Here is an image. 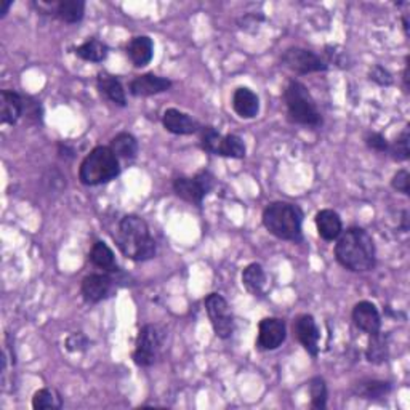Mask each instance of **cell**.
<instances>
[{"mask_svg": "<svg viewBox=\"0 0 410 410\" xmlns=\"http://www.w3.org/2000/svg\"><path fill=\"white\" fill-rule=\"evenodd\" d=\"M335 258L353 273L372 271L377 263L375 242L365 229L348 228L336 239Z\"/></svg>", "mask_w": 410, "mask_h": 410, "instance_id": "6da1fadb", "label": "cell"}, {"mask_svg": "<svg viewBox=\"0 0 410 410\" xmlns=\"http://www.w3.org/2000/svg\"><path fill=\"white\" fill-rule=\"evenodd\" d=\"M114 239L120 252L130 260L146 261L156 255V241L142 217L127 215L122 218Z\"/></svg>", "mask_w": 410, "mask_h": 410, "instance_id": "7a4b0ae2", "label": "cell"}, {"mask_svg": "<svg viewBox=\"0 0 410 410\" xmlns=\"http://www.w3.org/2000/svg\"><path fill=\"white\" fill-rule=\"evenodd\" d=\"M303 212L290 202H273L263 212V224L273 236L283 241L302 242Z\"/></svg>", "mask_w": 410, "mask_h": 410, "instance_id": "3957f363", "label": "cell"}, {"mask_svg": "<svg viewBox=\"0 0 410 410\" xmlns=\"http://www.w3.org/2000/svg\"><path fill=\"white\" fill-rule=\"evenodd\" d=\"M120 173L119 157L108 146H98L79 167V180L85 186H98L114 180Z\"/></svg>", "mask_w": 410, "mask_h": 410, "instance_id": "277c9868", "label": "cell"}, {"mask_svg": "<svg viewBox=\"0 0 410 410\" xmlns=\"http://www.w3.org/2000/svg\"><path fill=\"white\" fill-rule=\"evenodd\" d=\"M284 101L289 119L304 127L322 125V115L317 109L313 95L302 82L290 81L284 91Z\"/></svg>", "mask_w": 410, "mask_h": 410, "instance_id": "5b68a950", "label": "cell"}, {"mask_svg": "<svg viewBox=\"0 0 410 410\" xmlns=\"http://www.w3.org/2000/svg\"><path fill=\"white\" fill-rule=\"evenodd\" d=\"M215 186V178L209 170H202L193 178L189 176H178L173 181V191L183 200L191 202L194 205H200L202 200Z\"/></svg>", "mask_w": 410, "mask_h": 410, "instance_id": "8992f818", "label": "cell"}, {"mask_svg": "<svg viewBox=\"0 0 410 410\" xmlns=\"http://www.w3.org/2000/svg\"><path fill=\"white\" fill-rule=\"evenodd\" d=\"M204 303L213 332L222 340L229 338L234 332V317H232L228 302L220 293H210V295H207Z\"/></svg>", "mask_w": 410, "mask_h": 410, "instance_id": "52a82bcc", "label": "cell"}, {"mask_svg": "<svg viewBox=\"0 0 410 410\" xmlns=\"http://www.w3.org/2000/svg\"><path fill=\"white\" fill-rule=\"evenodd\" d=\"M162 348V332L159 327L148 324L144 326L137 336V343H135L133 360L135 364L142 367H149L156 363V359L161 353Z\"/></svg>", "mask_w": 410, "mask_h": 410, "instance_id": "ba28073f", "label": "cell"}, {"mask_svg": "<svg viewBox=\"0 0 410 410\" xmlns=\"http://www.w3.org/2000/svg\"><path fill=\"white\" fill-rule=\"evenodd\" d=\"M283 64L297 74H311L327 69L326 59L302 47H290L283 53Z\"/></svg>", "mask_w": 410, "mask_h": 410, "instance_id": "9c48e42d", "label": "cell"}, {"mask_svg": "<svg viewBox=\"0 0 410 410\" xmlns=\"http://www.w3.org/2000/svg\"><path fill=\"white\" fill-rule=\"evenodd\" d=\"M285 336L287 329L283 319H279V317H265V319L260 322L256 346L265 351L278 350L285 341Z\"/></svg>", "mask_w": 410, "mask_h": 410, "instance_id": "30bf717a", "label": "cell"}, {"mask_svg": "<svg viewBox=\"0 0 410 410\" xmlns=\"http://www.w3.org/2000/svg\"><path fill=\"white\" fill-rule=\"evenodd\" d=\"M293 334H295L297 340L303 345V348L308 351L311 356L316 358L319 353V338L321 332L319 327L311 314L298 316L295 322H293Z\"/></svg>", "mask_w": 410, "mask_h": 410, "instance_id": "8fae6325", "label": "cell"}, {"mask_svg": "<svg viewBox=\"0 0 410 410\" xmlns=\"http://www.w3.org/2000/svg\"><path fill=\"white\" fill-rule=\"evenodd\" d=\"M353 321L365 334H377L382 329V317L377 306L370 302H359L353 308Z\"/></svg>", "mask_w": 410, "mask_h": 410, "instance_id": "7c38bea8", "label": "cell"}, {"mask_svg": "<svg viewBox=\"0 0 410 410\" xmlns=\"http://www.w3.org/2000/svg\"><path fill=\"white\" fill-rule=\"evenodd\" d=\"M162 124L165 130L175 135H194L200 130L199 122L193 119L186 113H181L178 109H167L162 115Z\"/></svg>", "mask_w": 410, "mask_h": 410, "instance_id": "4fadbf2b", "label": "cell"}, {"mask_svg": "<svg viewBox=\"0 0 410 410\" xmlns=\"http://www.w3.org/2000/svg\"><path fill=\"white\" fill-rule=\"evenodd\" d=\"M111 279L108 274H90V276L84 278L81 292L85 302L89 303H100L105 300L109 292H111Z\"/></svg>", "mask_w": 410, "mask_h": 410, "instance_id": "5bb4252c", "label": "cell"}, {"mask_svg": "<svg viewBox=\"0 0 410 410\" xmlns=\"http://www.w3.org/2000/svg\"><path fill=\"white\" fill-rule=\"evenodd\" d=\"M172 87V81L156 74H143L135 77L130 82V93L133 96H151L167 91Z\"/></svg>", "mask_w": 410, "mask_h": 410, "instance_id": "9a60e30c", "label": "cell"}, {"mask_svg": "<svg viewBox=\"0 0 410 410\" xmlns=\"http://www.w3.org/2000/svg\"><path fill=\"white\" fill-rule=\"evenodd\" d=\"M232 109L242 119H254L260 113V100L250 89L241 87L232 95Z\"/></svg>", "mask_w": 410, "mask_h": 410, "instance_id": "2e32d148", "label": "cell"}, {"mask_svg": "<svg viewBox=\"0 0 410 410\" xmlns=\"http://www.w3.org/2000/svg\"><path fill=\"white\" fill-rule=\"evenodd\" d=\"M2 103H0V120L2 124L13 125L24 113V98L13 90H2Z\"/></svg>", "mask_w": 410, "mask_h": 410, "instance_id": "e0dca14e", "label": "cell"}, {"mask_svg": "<svg viewBox=\"0 0 410 410\" xmlns=\"http://www.w3.org/2000/svg\"><path fill=\"white\" fill-rule=\"evenodd\" d=\"M316 226L319 236L327 242L336 241L341 234V231H343V223H341L340 215L330 209H324L317 213Z\"/></svg>", "mask_w": 410, "mask_h": 410, "instance_id": "ac0fdd59", "label": "cell"}, {"mask_svg": "<svg viewBox=\"0 0 410 410\" xmlns=\"http://www.w3.org/2000/svg\"><path fill=\"white\" fill-rule=\"evenodd\" d=\"M127 53L135 66L143 67L152 59L154 44H152L148 35H138V38H133L130 40V44L127 47Z\"/></svg>", "mask_w": 410, "mask_h": 410, "instance_id": "d6986e66", "label": "cell"}, {"mask_svg": "<svg viewBox=\"0 0 410 410\" xmlns=\"http://www.w3.org/2000/svg\"><path fill=\"white\" fill-rule=\"evenodd\" d=\"M98 89H100L101 95H105L109 101L114 103V105L122 106V108L127 105L125 90L115 76L106 74V72H103V74L98 76Z\"/></svg>", "mask_w": 410, "mask_h": 410, "instance_id": "ffe728a7", "label": "cell"}, {"mask_svg": "<svg viewBox=\"0 0 410 410\" xmlns=\"http://www.w3.org/2000/svg\"><path fill=\"white\" fill-rule=\"evenodd\" d=\"M85 15V2L82 0H61L55 4V16L59 18L63 23L76 24Z\"/></svg>", "mask_w": 410, "mask_h": 410, "instance_id": "44dd1931", "label": "cell"}, {"mask_svg": "<svg viewBox=\"0 0 410 410\" xmlns=\"http://www.w3.org/2000/svg\"><path fill=\"white\" fill-rule=\"evenodd\" d=\"M90 261L93 263L96 268L103 269V271H118V263H115L114 252L105 242L93 244V247L90 250Z\"/></svg>", "mask_w": 410, "mask_h": 410, "instance_id": "7402d4cb", "label": "cell"}, {"mask_svg": "<svg viewBox=\"0 0 410 410\" xmlns=\"http://www.w3.org/2000/svg\"><path fill=\"white\" fill-rule=\"evenodd\" d=\"M242 284L246 285V289L254 293V295H261L263 289L266 285V274L265 269L258 263H252L249 265L242 273Z\"/></svg>", "mask_w": 410, "mask_h": 410, "instance_id": "603a6c76", "label": "cell"}, {"mask_svg": "<svg viewBox=\"0 0 410 410\" xmlns=\"http://www.w3.org/2000/svg\"><path fill=\"white\" fill-rule=\"evenodd\" d=\"M109 148L113 149V152L118 157L122 159H135L138 152V142L133 135L122 132L111 139V146Z\"/></svg>", "mask_w": 410, "mask_h": 410, "instance_id": "cb8c5ba5", "label": "cell"}, {"mask_svg": "<svg viewBox=\"0 0 410 410\" xmlns=\"http://www.w3.org/2000/svg\"><path fill=\"white\" fill-rule=\"evenodd\" d=\"M365 358L372 364H383L388 358V340L382 332L372 334L367 346Z\"/></svg>", "mask_w": 410, "mask_h": 410, "instance_id": "d4e9b609", "label": "cell"}, {"mask_svg": "<svg viewBox=\"0 0 410 410\" xmlns=\"http://www.w3.org/2000/svg\"><path fill=\"white\" fill-rule=\"evenodd\" d=\"M391 391V383L383 380H363L354 387V393L364 399H380Z\"/></svg>", "mask_w": 410, "mask_h": 410, "instance_id": "484cf974", "label": "cell"}, {"mask_svg": "<svg viewBox=\"0 0 410 410\" xmlns=\"http://www.w3.org/2000/svg\"><path fill=\"white\" fill-rule=\"evenodd\" d=\"M76 55L90 63H100L108 57V45L98 39H90L76 48Z\"/></svg>", "mask_w": 410, "mask_h": 410, "instance_id": "4316f807", "label": "cell"}, {"mask_svg": "<svg viewBox=\"0 0 410 410\" xmlns=\"http://www.w3.org/2000/svg\"><path fill=\"white\" fill-rule=\"evenodd\" d=\"M33 407L35 410H58L63 407V399L58 391L42 388L33 397Z\"/></svg>", "mask_w": 410, "mask_h": 410, "instance_id": "83f0119b", "label": "cell"}, {"mask_svg": "<svg viewBox=\"0 0 410 410\" xmlns=\"http://www.w3.org/2000/svg\"><path fill=\"white\" fill-rule=\"evenodd\" d=\"M246 143L242 142L237 135H226L223 137L222 148H220V156L231 157V159H242L246 157Z\"/></svg>", "mask_w": 410, "mask_h": 410, "instance_id": "f1b7e54d", "label": "cell"}, {"mask_svg": "<svg viewBox=\"0 0 410 410\" xmlns=\"http://www.w3.org/2000/svg\"><path fill=\"white\" fill-rule=\"evenodd\" d=\"M388 152L396 162H404L410 157V133L409 128L397 135V138L393 142V144L388 146Z\"/></svg>", "mask_w": 410, "mask_h": 410, "instance_id": "f546056e", "label": "cell"}, {"mask_svg": "<svg viewBox=\"0 0 410 410\" xmlns=\"http://www.w3.org/2000/svg\"><path fill=\"white\" fill-rule=\"evenodd\" d=\"M200 148L210 154L220 156V148H222L223 137L213 127H200Z\"/></svg>", "mask_w": 410, "mask_h": 410, "instance_id": "4dcf8cb0", "label": "cell"}, {"mask_svg": "<svg viewBox=\"0 0 410 410\" xmlns=\"http://www.w3.org/2000/svg\"><path fill=\"white\" fill-rule=\"evenodd\" d=\"M309 394H311V406L314 409H326L327 406V385L324 378L314 377L309 382Z\"/></svg>", "mask_w": 410, "mask_h": 410, "instance_id": "1f68e13d", "label": "cell"}, {"mask_svg": "<svg viewBox=\"0 0 410 410\" xmlns=\"http://www.w3.org/2000/svg\"><path fill=\"white\" fill-rule=\"evenodd\" d=\"M326 63L327 64H335L338 67H348L351 63L350 55L346 53V50L340 47H327L326 48Z\"/></svg>", "mask_w": 410, "mask_h": 410, "instance_id": "d6a6232c", "label": "cell"}, {"mask_svg": "<svg viewBox=\"0 0 410 410\" xmlns=\"http://www.w3.org/2000/svg\"><path fill=\"white\" fill-rule=\"evenodd\" d=\"M365 144L369 146L372 151H377V152H387L388 151V139L383 137L382 133H377V132H369L365 135L364 138Z\"/></svg>", "mask_w": 410, "mask_h": 410, "instance_id": "836d02e7", "label": "cell"}, {"mask_svg": "<svg viewBox=\"0 0 410 410\" xmlns=\"http://www.w3.org/2000/svg\"><path fill=\"white\" fill-rule=\"evenodd\" d=\"M369 77H370V81L382 85V87H389V85L393 84V76H391L383 66H378V64L372 67L369 72Z\"/></svg>", "mask_w": 410, "mask_h": 410, "instance_id": "e575fe53", "label": "cell"}, {"mask_svg": "<svg viewBox=\"0 0 410 410\" xmlns=\"http://www.w3.org/2000/svg\"><path fill=\"white\" fill-rule=\"evenodd\" d=\"M391 186H393L397 193H402L409 195L410 193V175L407 170H399L391 180Z\"/></svg>", "mask_w": 410, "mask_h": 410, "instance_id": "d590c367", "label": "cell"}, {"mask_svg": "<svg viewBox=\"0 0 410 410\" xmlns=\"http://www.w3.org/2000/svg\"><path fill=\"white\" fill-rule=\"evenodd\" d=\"M89 346V340L84 334H72L69 338L66 340V348L69 351H82Z\"/></svg>", "mask_w": 410, "mask_h": 410, "instance_id": "8d00e7d4", "label": "cell"}, {"mask_svg": "<svg viewBox=\"0 0 410 410\" xmlns=\"http://www.w3.org/2000/svg\"><path fill=\"white\" fill-rule=\"evenodd\" d=\"M263 20V16L261 15H255V13H249L242 18V21H241V28L242 29H246V30H255V29H258L260 26V23Z\"/></svg>", "mask_w": 410, "mask_h": 410, "instance_id": "74e56055", "label": "cell"}, {"mask_svg": "<svg viewBox=\"0 0 410 410\" xmlns=\"http://www.w3.org/2000/svg\"><path fill=\"white\" fill-rule=\"evenodd\" d=\"M11 5H13V2H11V0H4L2 4H0V16H5L7 15V11L10 10V7Z\"/></svg>", "mask_w": 410, "mask_h": 410, "instance_id": "f35d334b", "label": "cell"}, {"mask_svg": "<svg viewBox=\"0 0 410 410\" xmlns=\"http://www.w3.org/2000/svg\"><path fill=\"white\" fill-rule=\"evenodd\" d=\"M404 87H406V90H409V58H407L406 69H404Z\"/></svg>", "mask_w": 410, "mask_h": 410, "instance_id": "ab89813d", "label": "cell"}]
</instances>
